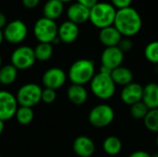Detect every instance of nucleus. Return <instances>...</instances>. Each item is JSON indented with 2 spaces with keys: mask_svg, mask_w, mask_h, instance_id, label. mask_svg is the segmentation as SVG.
I'll list each match as a JSON object with an SVG mask.
<instances>
[{
  "mask_svg": "<svg viewBox=\"0 0 158 157\" xmlns=\"http://www.w3.org/2000/svg\"><path fill=\"white\" fill-rule=\"evenodd\" d=\"M113 25L123 37L131 38L140 32L143 20L140 13L135 8L129 6L117 10Z\"/></svg>",
  "mask_w": 158,
  "mask_h": 157,
  "instance_id": "obj_1",
  "label": "nucleus"
},
{
  "mask_svg": "<svg viewBox=\"0 0 158 157\" xmlns=\"http://www.w3.org/2000/svg\"><path fill=\"white\" fill-rule=\"evenodd\" d=\"M95 75L94 62L90 59L82 58L76 60L69 68L68 77L72 84L85 85L90 82Z\"/></svg>",
  "mask_w": 158,
  "mask_h": 157,
  "instance_id": "obj_2",
  "label": "nucleus"
},
{
  "mask_svg": "<svg viewBox=\"0 0 158 157\" xmlns=\"http://www.w3.org/2000/svg\"><path fill=\"white\" fill-rule=\"evenodd\" d=\"M117 9L111 3L98 2L90 9L89 20L98 29H104L114 24Z\"/></svg>",
  "mask_w": 158,
  "mask_h": 157,
  "instance_id": "obj_3",
  "label": "nucleus"
},
{
  "mask_svg": "<svg viewBox=\"0 0 158 157\" xmlns=\"http://www.w3.org/2000/svg\"><path fill=\"white\" fill-rule=\"evenodd\" d=\"M116 84L110 74L98 72L95 73L90 81V89L93 94L100 100H109L116 93Z\"/></svg>",
  "mask_w": 158,
  "mask_h": 157,
  "instance_id": "obj_4",
  "label": "nucleus"
},
{
  "mask_svg": "<svg viewBox=\"0 0 158 157\" xmlns=\"http://www.w3.org/2000/svg\"><path fill=\"white\" fill-rule=\"evenodd\" d=\"M115 119L114 109L106 104L97 105L93 107L88 115L90 124L97 129H103L109 126Z\"/></svg>",
  "mask_w": 158,
  "mask_h": 157,
  "instance_id": "obj_5",
  "label": "nucleus"
},
{
  "mask_svg": "<svg viewBox=\"0 0 158 157\" xmlns=\"http://www.w3.org/2000/svg\"><path fill=\"white\" fill-rule=\"evenodd\" d=\"M57 31L58 26L56 21L44 17L37 19L33 25V34L39 43H52L57 37Z\"/></svg>",
  "mask_w": 158,
  "mask_h": 157,
  "instance_id": "obj_6",
  "label": "nucleus"
},
{
  "mask_svg": "<svg viewBox=\"0 0 158 157\" xmlns=\"http://www.w3.org/2000/svg\"><path fill=\"white\" fill-rule=\"evenodd\" d=\"M43 89L36 83H26L22 85L16 95L18 104L20 106L33 107L42 99Z\"/></svg>",
  "mask_w": 158,
  "mask_h": 157,
  "instance_id": "obj_7",
  "label": "nucleus"
},
{
  "mask_svg": "<svg viewBox=\"0 0 158 157\" xmlns=\"http://www.w3.org/2000/svg\"><path fill=\"white\" fill-rule=\"evenodd\" d=\"M10 60L11 65H13L18 70H26L31 68L36 61L33 48L28 45L17 47L12 52Z\"/></svg>",
  "mask_w": 158,
  "mask_h": 157,
  "instance_id": "obj_8",
  "label": "nucleus"
},
{
  "mask_svg": "<svg viewBox=\"0 0 158 157\" xmlns=\"http://www.w3.org/2000/svg\"><path fill=\"white\" fill-rule=\"evenodd\" d=\"M27 34V25L20 19H14L8 22L3 30L4 39L12 44H18L23 42Z\"/></svg>",
  "mask_w": 158,
  "mask_h": 157,
  "instance_id": "obj_9",
  "label": "nucleus"
},
{
  "mask_svg": "<svg viewBox=\"0 0 158 157\" xmlns=\"http://www.w3.org/2000/svg\"><path fill=\"white\" fill-rule=\"evenodd\" d=\"M16 96L6 91H0V120L6 121L15 117L18 109Z\"/></svg>",
  "mask_w": 158,
  "mask_h": 157,
  "instance_id": "obj_10",
  "label": "nucleus"
},
{
  "mask_svg": "<svg viewBox=\"0 0 158 157\" xmlns=\"http://www.w3.org/2000/svg\"><path fill=\"white\" fill-rule=\"evenodd\" d=\"M67 80L66 72L59 68H51L47 69L42 78V82L44 86L47 89L56 90L61 88Z\"/></svg>",
  "mask_w": 158,
  "mask_h": 157,
  "instance_id": "obj_11",
  "label": "nucleus"
},
{
  "mask_svg": "<svg viewBox=\"0 0 158 157\" xmlns=\"http://www.w3.org/2000/svg\"><path fill=\"white\" fill-rule=\"evenodd\" d=\"M124 60V53L118 47H106L101 55V64L103 67L113 70L122 66Z\"/></svg>",
  "mask_w": 158,
  "mask_h": 157,
  "instance_id": "obj_12",
  "label": "nucleus"
},
{
  "mask_svg": "<svg viewBox=\"0 0 158 157\" xmlns=\"http://www.w3.org/2000/svg\"><path fill=\"white\" fill-rule=\"evenodd\" d=\"M143 94V86L138 82H131L124 87L120 92V99L127 105H132L141 102Z\"/></svg>",
  "mask_w": 158,
  "mask_h": 157,
  "instance_id": "obj_13",
  "label": "nucleus"
},
{
  "mask_svg": "<svg viewBox=\"0 0 158 157\" xmlns=\"http://www.w3.org/2000/svg\"><path fill=\"white\" fill-rule=\"evenodd\" d=\"M68 20L79 25L82 24L89 20L90 18V9L81 4L75 2L71 4L67 9Z\"/></svg>",
  "mask_w": 158,
  "mask_h": 157,
  "instance_id": "obj_14",
  "label": "nucleus"
},
{
  "mask_svg": "<svg viewBox=\"0 0 158 157\" xmlns=\"http://www.w3.org/2000/svg\"><path fill=\"white\" fill-rule=\"evenodd\" d=\"M80 29L79 25L66 20L60 24L57 31V37L59 38L60 42L64 43H72L75 42L79 36Z\"/></svg>",
  "mask_w": 158,
  "mask_h": 157,
  "instance_id": "obj_15",
  "label": "nucleus"
},
{
  "mask_svg": "<svg viewBox=\"0 0 158 157\" xmlns=\"http://www.w3.org/2000/svg\"><path fill=\"white\" fill-rule=\"evenodd\" d=\"M74 153L80 157H91L95 152L94 141L87 136L77 137L72 145Z\"/></svg>",
  "mask_w": 158,
  "mask_h": 157,
  "instance_id": "obj_16",
  "label": "nucleus"
},
{
  "mask_svg": "<svg viewBox=\"0 0 158 157\" xmlns=\"http://www.w3.org/2000/svg\"><path fill=\"white\" fill-rule=\"evenodd\" d=\"M123 36L114 27V25L101 29L99 31V41L106 47L118 46Z\"/></svg>",
  "mask_w": 158,
  "mask_h": 157,
  "instance_id": "obj_17",
  "label": "nucleus"
},
{
  "mask_svg": "<svg viewBox=\"0 0 158 157\" xmlns=\"http://www.w3.org/2000/svg\"><path fill=\"white\" fill-rule=\"evenodd\" d=\"M142 101L149 110L158 108V83L149 82L143 87Z\"/></svg>",
  "mask_w": 158,
  "mask_h": 157,
  "instance_id": "obj_18",
  "label": "nucleus"
},
{
  "mask_svg": "<svg viewBox=\"0 0 158 157\" xmlns=\"http://www.w3.org/2000/svg\"><path fill=\"white\" fill-rule=\"evenodd\" d=\"M113 81L116 85L124 87L131 82H133V73L132 71L124 66H120L111 71L110 74Z\"/></svg>",
  "mask_w": 158,
  "mask_h": 157,
  "instance_id": "obj_19",
  "label": "nucleus"
},
{
  "mask_svg": "<svg viewBox=\"0 0 158 157\" xmlns=\"http://www.w3.org/2000/svg\"><path fill=\"white\" fill-rule=\"evenodd\" d=\"M67 96L73 105H82L88 99V93L83 85L71 84L67 91Z\"/></svg>",
  "mask_w": 158,
  "mask_h": 157,
  "instance_id": "obj_20",
  "label": "nucleus"
},
{
  "mask_svg": "<svg viewBox=\"0 0 158 157\" xmlns=\"http://www.w3.org/2000/svg\"><path fill=\"white\" fill-rule=\"evenodd\" d=\"M64 11V3L60 0H48L44 7L43 14L44 17L52 20L58 19Z\"/></svg>",
  "mask_w": 158,
  "mask_h": 157,
  "instance_id": "obj_21",
  "label": "nucleus"
},
{
  "mask_svg": "<svg viewBox=\"0 0 158 157\" xmlns=\"http://www.w3.org/2000/svg\"><path fill=\"white\" fill-rule=\"evenodd\" d=\"M103 150L110 156L118 155L122 150V142L117 136H108L103 142Z\"/></svg>",
  "mask_w": 158,
  "mask_h": 157,
  "instance_id": "obj_22",
  "label": "nucleus"
},
{
  "mask_svg": "<svg viewBox=\"0 0 158 157\" xmlns=\"http://www.w3.org/2000/svg\"><path fill=\"white\" fill-rule=\"evenodd\" d=\"M18 77V69L11 64L5 65L0 68V84L11 85Z\"/></svg>",
  "mask_w": 158,
  "mask_h": 157,
  "instance_id": "obj_23",
  "label": "nucleus"
},
{
  "mask_svg": "<svg viewBox=\"0 0 158 157\" xmlns=\"http://www.w3.org/2000/svg\"><path fill=\"white\" fill-rule=\"evenodd\" d=\"M35 58L38 61L44 62L49 60L54 53V48L52 43H39L35 48H33Z\"/></svg>",
  "mask_w": 158,
  "mask_h": 157,
  "instance_id": "obj_24",
  "label": "nucleus"
},
{
  "mask_svg": "<svg viewBox=\"0 0 158 157\" xmlns=\"http://www.w3.org/2000/svg\"><path fill=\"white\" fill-rule=\"evenodd\" d=\"M18 122L21 125H28L30 124L34 118V113L31 107L27 106H19L17 109L15 115Z\"/></svg>",
  "mask_w": 158,
  "mask_h": 157,
  "instance_id": "obj_25",
  "label": "nucleus"
},
{
  "mask_svg": "<svg viewBox=\"0 0 158 157\" xmlns=\"http://www.w3.org/2000/svg\"><path fill=\"white\" fill-rule=\"evenodd\" d=\"M145 128L154 133H158V108L150 109L143 118Z\"/></svg>",
  "mask_w": 158,
  "mask_h": 157,
  "instance_id": "obj_26",
  "label": "nucleus"
},
{
  "mask_svg": "<svg viewBox=\"0 0 158 157\" xmlns=\"http://www.w3.org/2000/svg\"><path fill=\"white\" fill-rule=\"evenodd\" d=\"M144 56L152 64L158 65V41L150 42L144 48Z\"/></svg>",
  "mask_w": 158,
  "mask_h": 157,
  "instance_id": "obj_27",
  "label": "nucleus"
},
{
  "mask_svg": "<svg viewBox=\"0 0 158 157\" xmlns=\"http://www.w3.org/2000/svg\"><path fill=\"white\" fill-rule=\"evenodd\" d=\"M148 111H149V108L143 104V101L131 105V109H130L131 117L137 120H140V119L143 120V118L147 115Z\"/></svg>",
  "mask_w": 158,
  "mask_h": 157,
  "instance_id": "obj_28",
  "label": "nucleus"
},
{
  "mask_svg": "<svg viewBox=\"0 0 158 157\" xmlns=\"http://www.w3.org/2000/svg\"><path fill=\"white\" fill-rule=\"evenodd\" d=\"M56 98V93L55 90L47 89V88H44L43 90L41 101L44 102L45 104H52L53 102H55Z\"/></svg>",
  "mask_w": 158,
  "mask_h": 157,
  "instance_id": "obj_29",
  "label": "nucleus"
},
{
  "mask_svg": "<svg viewBox=\"0 0 158 157\" xmlns=\"http://www.w3.org/2000/svg\"><path fill=\"white\" fill-rule=\"evenodd\" d=\"M118 47L125 54V53L130 52V51L132 49L133 43H132V41H131L130 38H128V37H123V38L121 39V41L119 42Z\"/></svg>",
  "mask_w": 158,
  "mask_h": 157,
  "instance_id": "obj_30",
  "label": "nucleus"
},
{
  "mask_svg": "<svg viewBox=\"0 0 158 157\" xmlns=\"http://www.w3.org/2000/svg\"><path fill=\"white\" fill-rule=\"evenodd\" d=\"M132 0H111V4L114 6V7L118 9H122L131 6Z\"/></svg>",
  "mask_w": 158,
  "mask_h": 157,
  "instance_id": "obj_31",
  "label": "nucleus"
},
{
  "mask_svg": "<svg viewBox=\"0 0 158 157\" xmlns=\"http://www.w3.org/2000/svg\"><path fill=\"white\" fill-rule=\"evenodd\" d=\"M21 1H22L23 6L30 9L36 7L40 3V0H21Z\"/></svg>",
  "mask_w": 158,
  "mask_h": 157,
  "instance_id": "obj_32",
  "label": "nucleus"
},
{
  "mask_svg": "<svg viewBox=\"0 0 158 157\" xmlns=\"http://www.w3.org/2000/svg\"><path fill=\"white\" fill-rule=\"evenodd\" d=\"M77 2L91 9L94 6H95L98 3V0H77Z\"/></svg>",
  "mask_w": 158,
  "mask_h": 157,
  "instance_id": "obj_33",
  "label": "nucleus"
},
{
  "mask_svg": "<svg viewBox=\"0 0 158 157\" xmlns=\"http://www.w3.org/2000/svg\"><path fill=\"white\" fill-rule=\"evenodd\" d=\"M128 157H151V155L145 151L139 150V151H135V152L131 153Z\"/></svg>",
  "mask_w": 158,
  "mask_h": 157,
  "instance_id": "obj_34",
  "label": "nucleus"
},
{
  "mask_svg": "<svg viewBox=\"0 0 158 157\" xmlns=\"http://www.w3.org/2000/svg\"><path fill=\"white\" fill-rule=\"evenodd\" d=\"M7 24V19H6V17L4 13L0 12V30L4 29Z\"/></svg>",
  "mask_w": 158,
  "mask_h": 157,
  "instance_id": "obj_35",
  "label": "nucleus"
},
{
  "mask_svg": "<svg viewBox=\"0 0 158 157\" xmlns=\"http://www.w3.org/2000/svg\"><path fill=\"white\" fill-rule=\"evenodd\" d=\"M4 128H5V122L0 120V135L2 134V132L4 130Z\"/></svg>",
  "mask_w": 158,
  "mask_h": 157,
  "instance_id": "obj_36",
  "label": "nucleus"
},
{
  "mask_svg": "<svg viewBox=\"0 0 158 157\" xmlns=\"http://www.w3.org/2000/svg\"><path fill=\"white\" fill-rule=\"evenodd\" d=\"M3 40H4L3 31H2V30H0V45H1V43H2V42H3Z\"/></svg>",
  "mask_w": 158,
  "mask_h": 157,
  "instance_id": "obj_37",
  "label": "nucleus"
},
{
  "mask_svg": "<svg viewBox=\"0 0 158 157\" xmlns=\"http://www.w3.org/2000/svg\"><path fill=\"white\" fill-rule=\"evenodd\" d=\"M151 157H158V152H156V153H154L153 155H151Z\"/></svg>",
  "mask_w": 158,
  "mask_h": 157,
  "instance_id": "obj_38",
  "label": "nucleus"
},
{
  "mask_svg": "<svg viewBox=\"0 0 158 157\" xmlns=\"http://www.w3.org/2000/svg\"><path fill=\"white\" fill-rule=\"evenodd\" d=\"M156 146L158 147V133H157V136H156Z\"/></svg>",
  "mask_w": 158,
  "mask_h": 157,
  "instance_id": "obj_39",
  "label": "nucleus"
},
{
  "mask_svg": "<svg viewBox=\"0 0 158 157\" xmlns=\"http://www.w3.org/2000/svg\"><path fill=\"white\" fill-rule=\"evenodd\" d=\"M2 68V57H1V56H0V68Z\"/></svg>",
  "mask_w": 158,
  "mask_h": 157,
  "instance_id": "obj_40",
  "label": "nucleus"
},
{
  "mask_svg": "<svg viewBox=\"0 0 158 157\" xmlns=\"http://www.w3.org/2000/svg\"><path fill=\"white\" fill-rule=\"evenodd\" d=\"M61 2H63V3H65V2H70V1H72V0H60Z\"/></svg>",
  "mask_w": 158,
  "mask_h": 157,
  "instance_id": "obj_41",
  "label": "nucleus"
},
{
  "mask_svg": "<svg viewBox=\"0 0 158 157\" xmlns=\"http://www.w3.org/2000/svg\"><path fill=\"white\" fill-rule=\"evenodd\" d=\"M0 157H2V156H0Z\"/></svg>",
  "mask_w": 158,
  "mask_h": 157,
  "instance_id": "obj_42",
  "label": "nucleus"
}]
</instances>
